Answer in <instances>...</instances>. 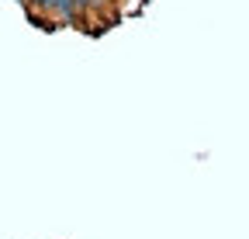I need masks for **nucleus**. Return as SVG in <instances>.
<instances>
[{"label":"nucleus","mask_w":249,"mask_h":239,"mask_svg":"<svg viewBox=\"0 0 249 239\" xmlns=\"http://www.w3.org/2000/svg\"><path fill=\"white\" fill-rule=\"evenodd\" d=\"M49 11H55L66 21H76V0H49Z\"/></svg>","instance_id":"1"},{"label":"nucleus","mask_w":249,"mask_h":239,"mask_svg":"<svg viewBox=\"0 0 249 239\" xmlns=\"http://www.w3.org/2000/svg\"><path fill=\"white\" fill-rule=\"evenodd\" d=\"M21 4H28V0H21Z\"/></svg>","instance_id":"4"},{"label":"nucleus","mask_w":249,"mask_h":239,"mask_svg":"<svg viewBox=\"0 0 249 239\" xmlns=\"http://www.w3.org/2000/svg\"><path fill=\"white\" fill-rule=\"evenodd\" d=\"M93 4V0H76V7H90Z\"/></svg>","instance_id":"3"},{"label":"nucleus","mask_w":249,"mask_h":239,"mask_svg":"<svg viewBox=\"0 0 249 239\" xmlns=\"http://www.w3.org/2000/svg\"><path fill=\"white\" fill-rule=\"evenodd\" d=\"M35 7H42V11H49V0H31Z\"/></svg>","instance_id":"2"}]
</instances>
